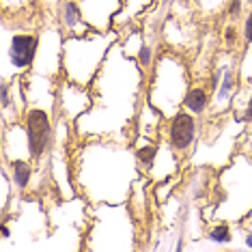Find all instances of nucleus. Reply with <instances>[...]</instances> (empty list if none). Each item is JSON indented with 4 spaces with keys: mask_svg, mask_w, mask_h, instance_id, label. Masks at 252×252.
Masks as SVG:
<instances>
[{
    "mask_svg": "<svg viewBox=\"0 0 252 252\" xmlns=\"http://www.w3.org/2000/svg\"><path fill=\"white\" fill-rule=\"evenodd\" d=\"M26 134H28V153L39 158L50 145V117L48 112L32 108L26 114Z\"/></svg>",
    "mask_w": 252,
    "mask_h": 252,
    "instance_id": "1",
    "label": "nucleus"
},
{
    "mask_svg": "<svg viewBox=\"0 0 252 252\" xmlns=\"http://www.w3.org/2000/svg\"><path fill=\"white\" fill-rule=\"evenodd\" d=\"M233 71H226L224 73V80H222V89H220V93H218V97H220V99H226L228 97V91L233 89Z\"/></svg>",
    "mask_w": 252,
    "mask_h": 252,
    "instance_id": "9",
    "label": "nucleus"
},
{
    "mask_svg": "<svg viewBox=\"0 0 252 252\" xmlns=\"http://www.w3.org/2000/svg\"><path fill=\"white\" fill-rule=\"evenodd\" d=\"M246 244H248V248H252V233L246 235Z\"/></svg>",
    "mask_w": 252,
    "mask_h": 252,
    "instance_id": "17",
    "label": "nucleus"
},
{
    "mask_svg": "<svg viewBox=\"0 0 252 252\" xmlns=\"http://www.w3.org/2000/svg\"><path fill=\"white\" fill-rule=\"evenodd\" d=\"M82 20H84V15H82V11L78 9V4L73 2V0H67V2L63 4V22H65V26L76 28V24Z\"/></svg>",
    "mask_w": 252,
    "mask_h": 252,
    "instance_id": "6",
    "label": "nucleus"
},
{
    "mask_svg": "<svg viewBox=\"0 0 252 252\" xmlns=\"http://www.w3.org/2000/svg\"><path fill=\"white\" fill-rule=\"evenodd\" d=\"M246 119H252V97L248 101V110H246Z\"/></svg>",
    "mask_w": 252,
    "mask_h": 252,
    "instance_id": "15",
    "label": "nucleus"
},
{
    "mask_svg": "<svg viewBox=\"0 0 252 252\" xmlns=\"http://www.w3.org/2000/svg\"><path fill=\"white\" fill-rule=\"evenodd\" d=\"M244 39L248 43H252V11L248 13V18H246V24H244Z\"/></svg>",
    "mask_w": 252,
    "mask_h": 252,
    "instance_id": "12",
    "label": "nucleus"
},
{
    "mask_svg": "<svg viewBox=\"0 0 252 252\" xmlns=\"http://www.w3.org/2000/svg\"><path fill=\"white\" fill-rule=\"evenodd\" d=\"M207 104H209V93H207V89H203V87L190 89L186 93V97H183V106H186L190 112H194V114L205 112Z\"/></svg>",
    "mask_w": 252,
    "mask_h": 252,
    "instance_id": "4",
    "label": "nucleus"
},
{
    "mask_svg": "<svg viewBox=\"0 0 252 252\" xmlns=\"http://www.w3.org/2000/svg\"><path fill=\"white\" fill-rule=\"evenodd\" d=\"M242 15V0H233L231 7H228V18L231 20H237Z\"/></svg>",
    "mask_w": 252,
    "mask_h": 252,
    "instance_id": "11",
    "label": "nucleus"
},
{
    "mask_svg": "<svg viewBox=\"0 0 252 252\" xmlns=\"http://www.w3.org/2000/svg\"><path fill=\"white\" fill-rule=\"evenodd\" d=\"M138 59H140V65H142V67H151V61H153V48H149V45H142Z\"/></svg>",
    "mask_w": 252,
    "mask_h": 252,
    "instance_id": "10",
    "label": "nucleus"
},
{
    "mask_svg": "<svg viewBox=\"0 0 252 252\" xmlns=\"http://www.w3.org/2000/svg\"><path fill=\"white\" fill-rule=\"evenodd\" d=\"M156 153H158V147L156 145L140 147L138 151H136V162H138L142 168H151L153 162H156Z\"/></svg>",
    "mask_w": 252,
    "mask_h": 252,
    "instance_id": "7",
    "label": "nucleus"
},
{
    "mask_svg": "<svg viewBox=\"0 0 252 252\" xmlns=\"http://www.w3.org/2000/svg\"><path fill=\"white\" fill-rule=\"evenodd\" d=\"M194 138H196V119L190 112H177L168 129L170 147L177 151H186L188 147H192Z\"/></svg>",
    "mask_w": 252,
    "mask_h": 252,
    "instance_id": "3",
    "label": "nucleus"
},
{
    "mask_svg": "<svg viewBox=\"0 0 252 252\" xmlns=\"http://www.w3.org/2000/svg\"><path fill=\"white\" fill-rule=\"evenodd\" d=\"M39 50L37 35H13L9 43V61L15 71H22L35 63Z\"/></svg>",
    "mask_w": 252,
    "mask_h": 252,
    "instance_id": "2",
    "label": "nucleus"
},
{
    "mask_svg": "<svg viewBox=\"0 0 252 252\" xmlns=\"http://www.w3.org/2000/svg\"><path fill=\"white\" fill-rule=\"evenodd\" d=\"M209 239H214L218 244H228L231 242V228H228V224H220V226L211 228Z\"/></svg>",
    "mask_w": 252,
    "mask_h": 252,
    "instance_id": "8",
    "label": "nucleus"
},
{
    "mask_svg": "<svg viewBox=\"0 0 252 252\" xmlns=\"http://www.w3.org/2000/svg\"><path fill=\"white\" fill-rule=\"evenodd\" d=\"M9 235H11V233H9V226H7V224H2V237H4V239H7V237H9Z\"/></svg>",
    "mask_w": 252,
    "mask_h": 252,
    "instance_id": "16",
    "label": "nucleus"
},
{
    "mask_svg": "<svg viewBox=\"0 0 252 252\" xmlns=\"http://www.w3.org/2000/svg\"><path fill=\"white\" fill-rule=\"evenodd\" d=\"M7 84H2V106H7L9 104V93H7Z\"/></svg>",
    "mask_w": 252,
    "mask_h": 252,
    "instance_id": "14",
    "label": "nucleus"
},
{
    "mask_svg": "<svg viewBox=\"0 0 252 252\" xmlns=\"http://www.w3.org/2000/svg\"><path fill=\"white\" fill-rule=\"evenodd\" d=\"M235 37H237V31H235L233 26H228L226 31H224V39H226V43H233V41H235Z\"/></svg>",
    "mask_w": 252,
    "mask_h": 252,
    "instance_id": "13",
    "label": "nucleus"
},
{
    "mask_svg": "<svg viewBox=\"0 0 252 252\" xmlns=\"http://www.w3.org/2000/svg\"><path fill=\"white\" fill-rule=\"evenodd\" d=\"M11 175H13V183L18 188H26L28 181H31V175H32V168L31 164L24 162V159H13L11 162Z\"/></svg>",
    "mask_w": 252,
    "mask_h": 252,
    "instance_id": "5",
    "label": "nucleus"
}]
</instances>
